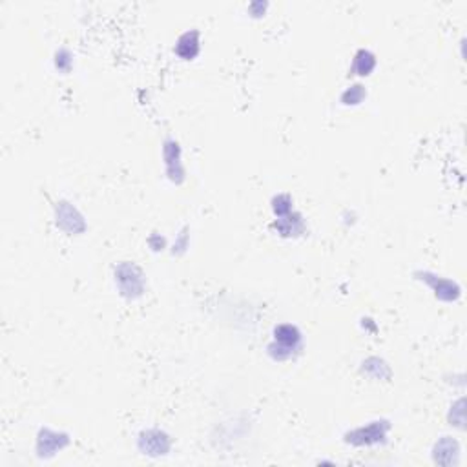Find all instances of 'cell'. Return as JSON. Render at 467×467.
I'll return each mask as SVG.
<instances>
[{
    "instance_id": "obj_1",
    "label": "cell",
    "mask_w": 467,
    "mask_h": 467,
    "mask_svg": "<svg viewBox=\"0 0 467 467\" xmlns=\"http://www.w3.org/2000/svg\"><path fill=\"white\" fill-rule=\"evenodd\" d=\"M301 349L300 329L292 323H281L274 329V338L269 345V354L274 360H289Z\"/></svg>"
},
{
    "instance_id": "obj_2",
    "label": "cell",
    "mask_w": 467,
    "mask_h": 467,
    "mask_svg": "<svg viewBox=\"0 0 467 467\" xmlns=\"http://www.w3.org/2000/svg\"><path fill=\"white\" fill-rule=\"evenodd\" d=\"M115 283L121 294L128 300H135L145 294V276L134 263H121L115 269Z\"/></svg>"
},
{
    "instance_id": "obj_3",
    "label": "cell",
    "mask_w": 467,
    "mask_h": 467,
    "mask_svg": "<svg viewBox=\"0 0 467 467\" xmlns=\"http://www.w3.org/2000/svg\"><path fill=\"white\" fill-rule=\"evenodd\" d=\"M387 431H389V422H371L367 426L358 427V429L347 433L345 440L349 444H354V446H373V444L384 442Z\"/></svg>"
},
{
    "instance_id": "obj_4",
    "label": "cell",
    "mask_w": 467,
    "mask_h": 467,
    "mask_svg": "<svg viewBox=\"0 0 467 467\" xmlns=\"http://www.w3.org/2000/svg\"><path fill=\"white\" fill-rule=\"evenodd\" d=\"M418 278L416 280L426 281L427 285L431 287L435 291L436 298H440L444 301H457L460 298V287H458L457 281H451L444 278V276H436L431 272H418Z\"/></svg>"
},
{
    "instance_id": "obj_5",
    "label": "cell",
    "mask_w": 467,
    "mask_h": 467,
    "mask_svg": "<svg viewBox=\"0 0 467 467\" xmlns=\"http://www.w3.org/2000/svg\"><path fill=\"white\" fill-rule=\"evenodd\" d=\"M55 221H57V227L64 230L68 234H81L86 229V223H84V218L81 216L77 208L70 205L66 201L57 203V208H55Z\"/></svg>"
},
{
    "instance_id": "obj_6",
    "label": "cell",
    "mask_w": 467,
    "mask_h": 467,
    "mask_svg": "<svg viewBox=\"0 0 467 467\" xmlns=\"http://www.w3.org/2000/svg\"><path fill=\"white\" fill-rule=\"evenodd\" d=\"M165 154V167H167V174L174 183H181L185 179V168L181 163V148L177 145V141L168 139L163 148Z\"/></svg>"
},
{
    "instance_id": "obj_7",
    "label": "cell",
    "mask_w": 467,
    "mask_h": 467,
    "mask_svg": "<svg viewBox=\"0 0 467 467\" xmlns=\"http://www.w3.org/2000/svg\"><path fill=\"white\" fill-rule=\"evenodd\" d=\"M199 50H201V37H199L198 30H188L183 35H179L176 48H174V52L185 61H192L199 53Z\"/></svg>"
},
{
    "instance_id": "obj_8",
    "label": "cell",
    "mask_w": 467,
    "mask_h": 467,
    "mask_svg": "<svg viewBox=\"0 0 467 467\" xmlns=\"http://www.w3.org/2000/svg\"><path fill=\"white\" fill-rule=\"evenodd\" d=\"M139 446L148 455H165L168 451V447H170V442H168V436L165 433L152 429V431H146L141 435Z\"/></svg>"
},
{
    "instance_id": "obj_9",
    "label": "cell",
    "mask_w": 467,
    "mask_h": 467,
    "mask_svg": "<svg viewBox=\"0 0 467 467\" xmlns=\"http://www.w3.org/2000/svg\"><path fill=\"white\" fill-rule=\"evenodd\" d=\"M274 227L278 229V232L285 238H292V236H300L301 232H305V223H303V218H301L298 212H289L287 216H281V218L276 219Z\"/></svg>"
},
{
    "instance_id": "obj_10",
    "label": "cell",
    "mask_w": 467,
    "mask_h": 467,
    "mask_svg": "<svg viewBox=\"0 0 467 467\" xmlns=\"http://www.w3.org/2000/svg\"><path fill=\"white\" fill-rule=\"evenodd\" d=\"M37 444H39V453H41V457H44V453L53 455V453L59 451V449H63V447L66 446L68 436L59 435V433L50 431V429H42Z\"/></svg>"
},
{
    "instance_id": "obj_11",
    "label": "cell",
    "mask_w": 467,
    "mask_h": 467,
    "mask_svg": "<svg viewBox=\"0 0 467 467\" xmlns=\"http://www.w3.org/2000/svg\"><path fill=\"white\" fill-rule=\"evenodd\" d=\"M374 68H376V55L371 50H365V48L358 50V53L354 55L351 72L354 75H360V77H367V75H371Z\"/></svg>"
},
{
    "instance_id": "obj_12",
    "label": "cell",
    "mask_w": 467,
    "mask_h": 467,
    "mask_svg": "<svg viewBox=\"0 0 467 467\" xmlns=\"http://www.w3.org/2000/svg\"><path fill=\"white\" fill-rule=\"evenodd\" d=\"M367 97V90L362 86V84H353V86H349L345 92L342 94V103L347 104V106H356V104H360L362 101Z\"/></svg>"
},
{
    "instance_id": "obj_13",
    "label": "cell",
    "mask_w": 467,
    "mask_h": 467,
    "mask_svg": "<svg viewBox=\"0 0 467 467\" xmlns=\"http://www.w3.org/2000/svg\"><path fill=\"white\" fill-rule=\"evenodd\" d=\"M369 369H373V371H374V374H373L374 378L384 380V378H389V376H391L389 367H387V364H385L384 360L369 358L367 362H364V373H365V371H369Z\"/></svg>"
},
{
    "instance_id": "obj_14",
    "label": "cell",
    "mask_w": 467,
    "mask_h": 467,
    "mask_svg": "<svg viewBox=\"0 0 467 467\" xmlns=\"http://www.w3.org/2000/svg\"><path fill=\"white\" fill-rule=\"evenodd\" d=\"M272 203H274L272 208H274V214L278 216V218L287 216L289 212H292V199L289 198V196H285V194H281V196L274 198V201Z\"/></svg>"
},
{
    "instance_id": "obj_15",
    "label": "cell",
    "mask_w": 467,
    "mask_h": 467,
    "mask_svg": "<svg viewBox=\"0 0 467 467\" xmlns=\"http://www.w3.org/2000/svg\"><path fill=\"white\" fill-rule=\"evenodd\" d=\"M72 64H73L72 53L68 52L66 48H63V50H59V52L55 53V66H57V70L68 72V70L72 68Z\"/></svg>"
},
{
    "instance_id": "obj_16",
    "label": "cell",
    "mask_w": 467,
    "mask_h": 467,
    "mask_svg": "<svg viewBox=\"0 0 467 467\" xmlns=\"http://www.w3.org/2000/svg\"><path fill=\"white\" fill-rule=\"evenodd\" d=\"M267 8H269V2H261V0H256V2H252V4L249 6V11L254 17H261L267 11Z\"/></svg>"
}]
</instances>
